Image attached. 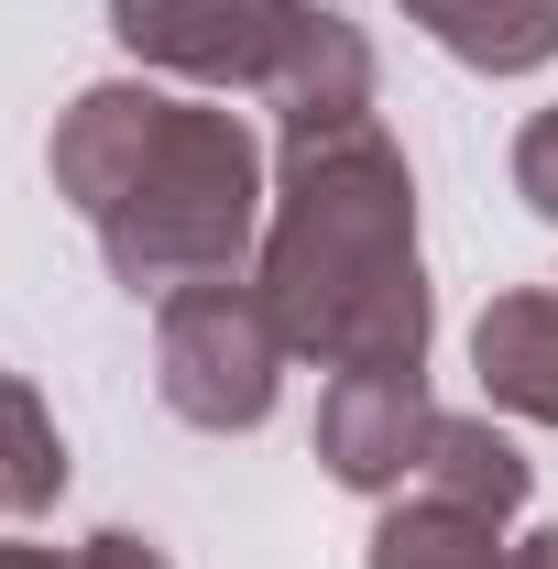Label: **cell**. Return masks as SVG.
<instances>
[{
  "label": "cell",
  "instance_id": "obj_14",
  "mask_svg": "<svg viewBox=\"0 0 558 569\" xmlns=\"http://www.w3.org/2000/svg\"><path fill=\"white\" fill-rule=\"evenodd\" d=\"M0 569H77V559H56V548H0Z\"/></svg>",
  "mask_w": 558,
  "mask_h": 569
},
{
  "label": "cell",
  "instance_id": "obj_5",
  "mask_svg": "<svg viewBox=\"0 0 558 569\" xmlns=\"http://www.w3.org/2000/svg\"><path fill=\"white\" fill-rule=\"evenodd\" d=\"M427 372H340L329 395H318V460H329V482L361 503H395L417 493V460H427Z\"/></svg>",
  "mask_w": 558,
  "mask_h": 569
},
{
  "label": "cell",
  "instance_id": "obj_7",
  "mask_svg": "<svg viewBox=\"0 0 558 569\" xmlns=\"http://www.w3.org/2000/svg\"><path fill=\"white\" fill-rule=\"evenodd\" d=\"M395 11L471 77H537L558 56V0H395Z\"/></svg>",
  "mask_w": 558,
  "mask_h": 569
},
{
  "label": "cell",
  "instance_id": "obj_9",
  "mask_svg": "<svg viewBox=\"0 0 558 569\" xmlns=\"http://www.w3.org/2000/svg\"><path fill=\"white\" fill-rule=\"evenodd\" d=\"M417 493L471 503V515H515V503L537 493V471H526V449H515L492 417H449V406H438V427H427V460H417Z\"/></svg>",
  "mask_w": 558,
  "mask_h": 569
},
{
  "label": "cell",
  "instance_id": "obj_11",
  "mask_svg": "<svg viewBox=\"0 0 558 569\" xmlns=\"http://www.w3.org/2000/svg\"><path fill=\"white\" fill-rule=\"evenodd\" d=\"M515 198H526L537 219H558V99L515 132Z\"/></svg>",
  "mask_w": 558,
  "mask_h": 569
},
{
  "label": "cell",
  "instance_id": "obj_3",
  "mask_svg": "<svg viewBox=\"0 0 558 569\" xmlns=\"http://www.w3.org/2000/svg\"><path fill=\"white\" fill-rule=\"evenodd\" d=\"M110 33L153 77L263 99L285 132L372 110V44L350 11L318 0H110Z\"/></svg>",
  "mask_w": 558,
  "mask_h": 569
},
{
  "label": "cell",
  "instance_id": "obj_13",
  "mask_svg": "<svg viewBox=\"0 0 558 569\" xmlns=\"http://www.w3.org/2000/svg\"><path fill=\"white\" fill-rule=\"evenodd\" d=\"M515 569H558V526H537V537H515Z\"/></svg>",
  "mask_w": 558,
  "mask_h": 569
},
{
  "label": "cell",
  "instance_id": "obj_8",
  "mask_svg": "<svg viewBox=\"0 0 558 569\" xmlns=\"http://www.w3.org/2000/svg\"><path fill=\"white\" fill-rule=\"evenodd\" d=\"M361 569H515L504 548V515H471V503H438V493H395Z\"/></svg>",
  "mask_w": 558,
  "mask_h": 569
},
{
  "label": "cell",
  "instance_id": "obj_4",
  "mask_svg": "<svg viewBox=\"0 0 558 569\" xmlns=\"http://www.w3.org/2000/svg\"><path fill=\"white\" fill-rule=\"evenodd\" d=\"M285 329L263 307L252 274H209V284H176L165 318H153V395L165 417H187L198 438H252L285 395Z\"/></svg>",
  "mask_w": 558,
  "mask_h": 569
},
{
  "label": "cell",
  "instance_id": "obj_6",
  "mask_svg": "<svg viewBox=\"0 0 558 569\" xmlns=\"http://www.w3.org/2000/svg\"><path fill=\"white\" fill-rule=\"evenodd\" d=\"M471 372L504 417L558 427V274L548 284H515L471 318Z\"/></svg>",
  "mask_w": 558,
  "mask_h": 569
},
{
  "label": "cell",
  "instance_id": "obj_1",
  "mask_svg": "<svg viewBox=\"0 0 558 569\" xmlns=\"http://www.w3.org/2000/svg\"><path fill=\"white\" fill-rule=\"evenodd\" d=\"M44 176L110 252V274L132 296H176V284L241 274L263 252V209H275V153L252 142L241 110L153 88V77H99L77 88Z\"/></svg>",
  "mask_w": 558,
  "mask_h": 569
},
{
  "label": "cell",
  "instance_id": "obj_2",
  "mask_svg": "<svg viewBox=\"0 0 558 569\" xmlns=\"http://www.w3.org/2000/svg\"><path fill=\"white\" fill-rule=\"evenodd\" d=\"M263 307L285 351L318 372H427V263H417V176L372 110L307 121L275 142L263 209Z\"/></svg>",
  "mask_w": 558,
  "mask_h": 569
},
{
  "label": "cell",
  "instance_id": "obj_12",
  "mask_svg": "<svg viewBox=\"0 0 558 569\" xmlns=\"http://www.w3.org/2000/svg\"><path fill=\"white\" fill-rule=\"evenodd\" d=\"M77 569H176V559H165L153 537H132V526H99V537L77 548Z\"/></svg>",
  "mask_w": 558,
  "mask_h": 569
},
{
  "label": "cell",
  "instance_id": "obj_10",
  "mask_svg": "<svg viewBox=\"0 0 558 569\" xmlns=\"http://www.w3.org/2000/svg\"><path fill=\"white\" fill-rule=\"evenodd\" d=\"M67 493V438L22 372H0V515H44Z\"/></svg>",
  "mask_w": 558,
  "mask_h": 569
}]
</instances>
